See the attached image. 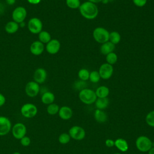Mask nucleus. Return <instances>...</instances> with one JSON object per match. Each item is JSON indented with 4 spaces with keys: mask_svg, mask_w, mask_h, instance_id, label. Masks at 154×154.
<instances>
[{
    "mask_svg": "<svg viewBox=\"0 0 154 154\" xmlns=\"http://www.w3.org/2000/svg\"><path fill=\"white\" fill-rule=\"evenodd\" d=\"M115 48L116 45L112 43L111 42L108 41L105 43L101 44V46L100 47V51L101 54L106 55L107 54L114 52Z\"/></svg>",
    "mask_w": 154,
    "mask_h": 154,
    "instance_id": "17",
    "label": "nucleus"
},
{
    "mask_svg": "<svg viewBox=\"0 0 154 154\" xmlns=\"http://www.w3.org/2000/svg\"><path fill=\"white\" fill-rule=\"evenodd\" d=\"M90 72L87 69H81L78 72V76L80 80L86 81L89 79Z\"/></svg>",
    "mask_w": 154,
    "mask_h": 154,
    "instance_id": "26",
    "label": "nucleus"
},
{
    "mask_svg": "<svg viewBox=\"0 0 154 154\" xmlns=\"http://www.w3.org/2000/svg\"><path fill=\"white\" fill-rule=\"evenodd\" d=\"M97 98H105L109 94V89L108 87L105 85H101L97 88L95 91Z\"/></svg>",
    "mask_w": 154,
    "mask_h": 154,
    "instance_id": "20",
    "label": "nucleus"
},
{
    "mask_svg": "<svg viewBox=\"0 0 154 154\" xmlns=\"http://www.w3.org/2000/svg\"><path fill=\"white\" fill-rule=\"evenodd\" d=\"M85 81L81 80L79 81H77L75 82V87L76 88V89L81 90L85 88Z\"/></svg>",
    "mask_w": 154,
    "mask_h": 154,
    "instance_id": "35",
    "label": "nucleus"
},
{
    "mask_svg": "<svg viewBox=\"0 0 154 154\" xmlns=\"http://www.w3.org/2000/svg\"><path fill=\"white\" fill-rule=\"evenodd\" d=\"M135 146L138 150L142 152H148L153 146L150 139L146 136H140L135 141Z\"/></svg>",
    "mask_w": 154,
    "mask_h": 154,
    "instance_id": "4",
    "label": "nucleus"
},
{
    "mask_svg": "<svg viewBox=\"0 0 154 154\" xmlns=\"http://www.w3.org/2000/svg\"><path fill=\"white\" fill-rule=\"evenodd\" d=\"M88 1H90L91 2H93L94 4H97L99 2H100L102 1V0H87Z\"/></svg>",
    "mask_w": 154,
    "mask_h": 154,
    "instance_id": "40",
    "label": "nucleus"
},
{
    "mask_svg": "<svg viewBox=\"0 0 154 154\" xmlns=\"http://www.w3.org/2000/svg\"><path fill=\"white\" fill-rule=\"evenodd\" d=\"M147 124L151 127H154V110L149 112L146 116Z\"/></svg>",
    "mask_w": 154,
    "mask_h": 154,
    "instance_id": "32",
    "label": "nucleus"
},
{
    "mask_svg": "<svg viewBox=\"0 0 154 154\" xmlns=\"http://www.w3.org/2000/svg\"><path fill=\"white\" fill-rule=\"evenodd\" d=\"M120 40H121V35L117 31H114L109 32V41L111 42L112 43L116 45L120 42Z\"/></svg>",
    "mask_w": 154,
    "mask_h": 154,
    "instance_id": "25",
    "label": "nucleus"
},
{
    "mask_svg": "<svg viewBox=\"0 0 154 154\" xmlns=\"http://www.w3.org/2000/svg\"><path fill=\"white\" fill-rule=\"evenodd\" d=\"M79 98L82 103L87 105H90L95 102L97 99V96L94 90L85 88L79 91Z\"/></svg>",
    "mask_w": 154,
    "mask_h": 154,
    "instance_id": "2",
    "label": "nucleus"
},
{
    "mask_svg": "<svg viewBox=\"0 0 154 154\" xmlns=\"http://www.w3.org/2000/svg\"><path fill=\"white\" fill-rule=\"evenodd\" d=\"M134 4L138 7H143L147 4V0H132Z\"/></svg>",
    "mask_w": 154,
    "mask_h": 154,
    "instance_id": "34",
    "label": "nucleus"
},
{
    "mask_svg": "<svg viewBox=\"0 0 154 154\" xmlns=\"http://www.w3.org/2000/svg\"><path fill=\"white\" fill-rule=\"evenodd\" d=\"M78 9L81 16L88 20L95 19L99 14V9L96 4L88 1L82 3Z\"/></svg>",
    "mask_w": 154,
    "mask_h": 154,
    "instance_id": "1",
    "label": "nucleus"
},
{
    "mask_svg": "<svg viewBox=\"0 0 154 154\" xmlns=\"http://www.w3.org/2000/svg\"><path fill=\"white\" fill-rule=\"evenodd\" d=\"M5 1H6V3L10 5H12L14 4L16 2V0H5Z\"/></svg>",
    "mask_w": 154,
    "mask_h": 154,
    "instance_id": "39",
    "label": "nucleus"
},
{
    "mask_svg": "<svg viewBox=\"0 0 154 154\" xmlns=\"http://www.w3.org/2000/svg\"><path fill=\"white\" fill-rule=\"evenodd\" d=\"M114 154H121V153H114Z\"/></svg>",
    "mask_w": 154,
    "mask_h": 154,
    "instance_id": "44",
    "label": "nucleus"
},
{
    "mask_svg": "<svg viewBox=\"0 0 154 154\" xmlns=\"http://www.w3.org/2000/svg\"><path fill=\"white\" fill-rule=\"evenodd\" d=\"M58 114L59 117L61 119L64 120H67L70 119L72 117L73 111L69 106H63L60 108Z\"/></svg>",
    "mask_w": 154,
    "mask_h": 154,
    "instance_id": "16",
    "label": "nucleus"
},
{
    "mask_svg": "<svg viewBox=\"0 0 154 154\" xmlns=\"http://www.w3.org/2000/svg\"><path fill=\"white\" fill-rule=\"evenodd\" d=\"M12 154H21L20 152H15L14 153H13Z\"/></svg>",
    "mask_w": 154,
    "mask_h": 154,
    "instance_id": "42",
    "label": "nucleus"
},
{
    "mask_svg": "<svg viewBox=\"0 0 154 154\" xmlns=\"http://www.w3.org/2000/svg\"><path fill=\"white\" fill-rule=\"evenodd\" d=\"M69 134L70 138L73 140L80 141L83 140L85 137V131L81 126H73L69 131Z\"/></svg>",
    "mask_w": 154,
    "mask_h": 154,
    "instance_id": "11",
    "label": "nucleus"
},
{
    "mask_svg": "<svg viewBox=\"0 0 154 154\" xmlns=\"http://www.w3.org/2000/svg\"><path fill=\"white\" fill-rule=\"evenodd\" d=\"M12 124L10 120L5 116H0V136L7 135L11 130Z\"/></svg>",
    "mask_w": 154,
    "mask_h": 154,
    "instance_id": "12",
    "label": "nucleus"
},
{
    "mask_svg": "<svg viewBox=\"0 0 154 154\" xmlns=\"http://www.w3.org/2000/svg\"><path fill=\"white\" fill-rule=\"evenodd\" d=\"M114 146L121 152H125L128 150L129 146L128 142L123 138H117L114 141Z\"/></svg>",
    "mask_w": 154,
    "mask_h": 154,
    "instance_id": "21",
    "label": "nucleus"
},
{
    "mask_svg": "<svg viewBox=\"0 0 154 154\" xmlns=\"http://www.w3.org/2000/svg\"><path fill=\"white\" fill-rule=\"evenodd\" d=\"M20 140V144L23 147H27L29 146L31 144V139L28 136H24L23 137H22Z\"/></svg>",
    "mask_w": 154,
    "mask_h": 154,
    "instance_id": "33",
    "label": "nucleus"
},
{
    "mask_svg": "<svg viewBox=\"0 0 154 154\" xmlns=\"http://www.w3.org/2000/svg\"><path fill=\"white\" fill-rule=\"evenodd\" d=\"M112 1H113V0H108V2H111Z\"/></svg>",
    "mask_w": 154,
    "mask_h": 154,
    "instance_id": "43",
    "label": "nucleus"
},
{
    "mask_svg": "<svg viewBox=\"0 0 154 154\" xmlns=\"http://www.w3.org/2000/svg\"><path fill=\"white\" fill-rule=\"evenodd\" d=\"M59 109H60V106H58V105L55 103H52L48 105L46 108L47 112L49 115H52V116L55 115L56 114H57L59 111Z\"/></svg>",
    "mask_w": 154,
    "mask_h": 154,
    "instance_id": "27",
    "label": "nucleus"
},
{
    "mask_svg": "<svg viewBox=\"0 0 154 154\" xmlns=\"http://www.w3.org/2000/svg\"><path fill=\"white\" fill-rule=\"evenodd\" d=\"M100 76L99 72L97 70H93L90 72L89 80L93 83H97L100 81Z\"/></svg>",
    "mask_w": 154,
    "mask_h": 154,
    "instance_id": "30",
    "label": "nucleus"
},
{
    "mask_svg": "<svg viewBox=\"0 0 154 154\" xmlns=\"http://www.w3.org/2000/svg\"><path fill=\"white\" fill-rule=\"evenodd\" d=\"M109 99L107 97L105 98H97L95 101V105L97 109L103 110L107 108L109 105Z\"/></svg>",
    "mask_w": 154,
    "mask_h": 154,
    "instance_id": "23",
    "label": "nucleus"
},
{
    "mask_svg": "<svg viewBox=\"0 0 154 154\" xmlns=\"http://www.w3.org/2000/svg\"><path fill=\"white\" fill-rule=\"evenodd\" d=\"M94 117L95 120L99 123H104L107 120L106 114L101 109H96L94 112Z\"/></svg>",
    "mask_w": 154,
    "mask_h": 154,
    "instance_id": "22",
    "label": "nucleus"
},
{
    "mask_svg": "<svg viewBox=\"0 0 154 154\" xmlns=\"http://www.w3.org/2000/svg\"><path fill=\"white\" fill-rule=\"evenodd\" d=\"M38 34V40L43 44L48 43L52 38L49 32L46 31L42 30Z\"/></svg>",
    "mask_w": 154,
    "mask_h": 154,
    "instance_id": "24",
    "label": "nucleus"
},
{
    "mask_svg": "<svg viewBox=\"0 0 154 154\" xmlns=\"http://www.w3.org/2000/svg\"><path fill=\"white\" fill-rule=\"evenodd\" d=\"M27 26L30 32L34 34H38L42 31L43 23L40 19L34 17L29 20Z\"/></svg>",
    "mask_w": 154,
    "mask_h": 154,
    "instance_id": "7",
    "label": "nucleus"
},
{
    "mask_svg": "<svg viewBox=\"0 0 154 154\" xmlns=\"http://www.w3.org/2000/svg\"><path fill=\"white\" fill-rule=\"evenodd\" d=\"M66 4L71 9L79 8L81 4L80 0H66Z\"/></svg>",
    "mask_w": 154,
    "mask_h": 154,
    "instance_id": "29",
    "label": "nucleus"
},
{
    "mask_svg": "<svg viewBox=\"0 0 154 154\" xmlns=\"http://www.w3.org/2000/svg\"><path fill=\"white\" fill-rule=\"evenodd\" d=\"M105 145L108 147H111L114 146V141L111 139H107L105 141Z\"/></svg>",
    "mask_w": 154,
    "mask_h": 154,
    "instance_id": "36",
    "label": "nucleus"
},
{
    "mask_svg": "<svg viewBox=\"0 0 154 154\" xmlns=\"http://www.w3.org/2000/svg\"><path fill=\"white\" fill-rule=\"evenodd\" d=\"M55 100V95L51 91L44 92L41 96V101L45 105H49L54 103Z\"/></svg>",
    "mask_w": 154,
    "mask_h": 154,
    "instance_id": "18",
    "label": "nucleus"
},
{
    "mask_svg": "<svg viewBox=\"0 0 154 154\" xmlns=\"http://www.w3.org/2000/svg\"><path fill=\"white\" fill-rule=\"evenodd\" d=\"M40 86L38 83L34 81L28 82L25 88L26 94L30 97H34L38 95L40 92Z\"/></svg>",
    "mask_w": 154,
    "mask_h": 154,
    "instance_id": "10",
    "label": "nucleus"
},
{
    "mask_svg": "<svg viewBox=\"0 0 154 154\" xmlns=\"http://www.w3.org/2000/svg\"><path fill=\"white\" fill-rule=\"evenodd\" d=\"M42 0H27L28 2L30 4H32V5H37Z\"/></svg>",
    "mask_w": 154,
    "mask_h": 154,
    "instance_id": "38",
    "label": "nucleus"
},
{
    "mask_svg": "<svg viewBox=\"0 0 154 154\" xmlns=\"http://www.w3.org/2000/svg\"><path fill=\"white\" fill-rule=\"evenodd\" d=\"M148 154H154V147H152L149 151Z\"/></svg>",
    "mask_w": 154,
    "mask_h": 154,
    "instance_id": "41",
    "label": "nucleus"
},
{
    "mask_svg": "<svg viewBox=\"0 0 154 154\" xmlns=\"http://www.w3.org/2000/svg\"><path fill=\"white\" fill-rule=\"evenodd\" d=\"M47 78V72L46 70L42 67L37 68L34 72L33 79L35 82L38 84L43 83Z\"/></svg>",
    "mask_w": 154,
    "mask_h": 154,
    "instance_id": "14",
    "label": "nucleus"
},
{
    "mask_svg": "<svg viewBox=\"0 0 154 154\" xmlns=\"http://www.w3.org/2000/svg\"><path fill=\"white\" fill-rule=\"evenodd\" d=\"M98 72L100 78L106 80L112 76L114 72V67L112 65H111L107 63H103L100 66Z\"/></svg>",
    "mask_w": 154,
    "mask_h": 154,
    "instance_id": "9",
    "label": "nucleus"
},
{
    "mask_svg": "<svg viewBox=\"0 0 154 154\" xmlns=\"http://www.w3.org/2000/svg\"><path fill=\"white\" fill-rule=\"evenodd\" d=\"M29 49L32 54L35 56H38L43 52L45 50V45L39 40H36L31 43Z\"/></svg>",
    "mask_w": 154,
    "mask_h": 154,
    "instance_id": "15",
    "label": "nucleus"
},
{
    "mask_svg": "<svg viewBox=\"0 0 154 154\" xmlns=\"http://www.w3.org/2000/svg\"><path fill=\"white\" fill-rule=\"evenodd\" d=\"M105 60L107 63L111 65H113L117 63L118 60V56L116 53H115L114 52H112L106 55Z\"/></svg>",
    "mask_w": 154,
    "mask_h": 154,
    "instance_id": "28",
    "label": "nucleus"
},
{
    "mask_svg": "<svg viewBox=\"0 0 154 154\" xmlns=\"http://www.w3.org/2000/svg\"><path fill=\"white\" fill-rule=\"evenodd\" d=\"M6 102V99L5 97L4 96V94L2 93H0V108L2 107L5 103Z\"/></svg>",
    "mask_w": 154,
    "mask_h": 154,
    "instance_id": "37",
    "label": "nucleus"
},
{
    "mask_svg": "<svg viewBox=\"0 0 154 154\" xmlns=\"http://www.w3.org/2000/svg\"><path fill=\"white\" fill-rule=\"evenodd\" d=\"M19 27V24L17 22L13 20L9 21L5 26V30L8 34H14L18 31Z\"/></svg>",
    "mask_w": 154,
    "mask_h": 154,
    "instance_id": "19",
    "label": "nucleus"
},
{
    "mask_svg": "<svg viewBox=\"0 0 154 154\" xmlns=\"http://www.w3.org/2000/svg\"><path fill=\"white\" fill-rule=\"evenodd\" d=\"M27 16V11L25 7L22 6H19L16 7L12 12V19L13 20L17 22V23H20L24 22Z\"/></svg>",
    "mask_w": 154,
    "mask_h": 154,
    "instance_id": "8",
    "label": "nucleus"
},
{
    "mask_svg": "<svg viewBox=\"0 0 154 154\" xmlns=\"http://www.w3.org/2000/svg\"><path fill=\"white\" fill-rule=\"evenodd\" d=\"M61 48V43L57 39H51L48 43L46 44L45 49L47 52L54 55L57 54Z\"/></svg>",
    "mask_w": 154,
    "mask_h": 154,
    "instance_id": "13",
    "label": "nucleus"
},
{
    "mask_svg": "<svg viewBox=\"0 0 154 154\" xmlns=\"http://www.w3.org/2000/svg\"><path fill=\"white\" fill-rule=\"evenodd\" d=\"M37 107L31 103H26L20 108V113L22 116L27 119L34 117L37 115Z\"/></svg>",
    "mask_w": 154,
    "mask_h": 154,
    "instance_id": "5",
    "label": "nucleus"
},
{
    "mask_svg": "<svg viewBox=\"0 0 154 154\" xmlns=\"http://www.w3.org/2000/svg\"><path fill=\"white\" fill-rule=\"evenodd\" d=\"M109 32L103 27L99 26L93 31V37L94 40L100 44L109 41Z\"/></svg>",
    "mask_w": 154,
    "mask_h": 154,
    "instance_id": "3",
    "label": "nucleus"
},
{
    "mask_svg": "<svg viewBox=\"0 0 154 154\" xmlns=\"http://www.w3.org/2000/svg\"><path fill=\"white\" fill-rule=\"evenodd\" d=\"M70 137L67 133H62L58 137V141L62 144H67L70 140Z\"/></svg>",
    "mask_w": 154,
    "mask_h": 154,
    "instance_id": "31",
    "label": "nucleus"
},
{
    "mask_svg": "<svg viewBox=\"0 0 154 154\" xmlns=\"http://www.w3.org/2000/svg\"><path fill=\"white\" fill-rule=\"evenodd\" d=\"M11 132L14 138L20 140L22 137L26 135L27 129L26 126L23 123L18 122L12 126Z\"/></svg>",
    "mask_w": 154,
    "mask_h": 154,
    "instance_id": "6",
    "label": "nucleus"
}]
</instances>
